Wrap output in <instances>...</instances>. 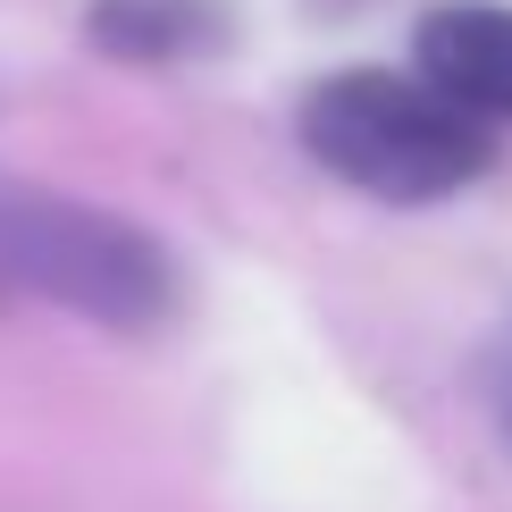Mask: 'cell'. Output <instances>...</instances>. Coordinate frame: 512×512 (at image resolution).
<instances>
[{
	"instance_id": "7a4b0ae2",
	"label": "cell",
	"mask_w": 512,
	"mask_h": 512,
	"mask_svg": "<svg viewBox=\"0 0 512 512\" xmlns=\"http://www.w3.org/2000/svg\"><path fill=\"white\" fill-rule=\"evenodd\" d=\"M0 277L26 294H51L110 328H152L177 311V269L152 236H135L110 210L0 177Z\"/></svg>"
},
{
	"instance_id": "6da1fadb",
	"label": "cell",
	"mask_w": 512,
	"mask_h": 512,
	"mask_svg": "<svg viewBox=\"0 0 512 512\" xmlns=\"http://www.w3.org/2000/svg\"><path fill=\"white\" fill-rule=\"evenodd\" d=\"M303 143L328 177L378 202H445L487 168V118L445 101L429 76L353 68L303 101Z\"/></svg>"
},
{
	"instance_id": "3957f363",
	"label": "cell",
	"mask_w": 512,
	"mask_h": 512,
	"mask_svg": "<svg viewBox=\"0 0 512 512\" xmlns=\"http://www.w3.org/2000/svg\"><path fill=\"white\" fill-rule=\"evenodd\" d=\"M420 76L471 118H512V9L445 0L420 17Z\"/></svg>"
},
{
	"instance_id": "5b68a950",
	"label": "cell",
	"mask_w": 512,
	"mask_h": 512,
	"mask_svg": "<svg viewBox=\"0 0 512 512\" xmlns=\"http://www.w3.org/2000/svg\"><path fill=\"white\" fill-rule=\"evenodd\" d=\"M487 403H496V429L512 437V345L496 353V370H487Z\"/></svg>"
},
{
	"instance_id": "277c9868",
	"label": "cell",
	"mask_w": 512,
	"mask_h": 512,
	"mask_svg": "<svg viewBox=\"0 0 512 512\" xmlns=\"http://www.w3.org/2000/svg\"><path fill=\"white\" fill-rule=\"evenodd\" d=\"M93 42L118 59H185L202 42H219V0H101L93 17Z\"/></svg>"
}]
</instances>
